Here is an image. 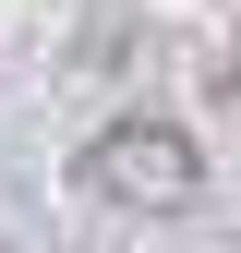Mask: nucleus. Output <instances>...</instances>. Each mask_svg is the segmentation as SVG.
Wrapping results in <instances>:
<instances>
[{
  "instance_id": "nucleus-1",
  "label": "nucleus",
  "mask_w": 241,
  "mask_h": 253,
  "mask_svg": "<svg viewBox=\"0 0 241 253\" xmlns=\"http://www.w3.org/2000/svg\"><path fill=\"white\" fill-rule=\"evenodd\" d=\"M84 193L133 205V217H181L205 193V157H193V133H169V121H109V133L84 145Z\"/></svg>"
},
{
  "instance_id": "nucleus-2",
  "label": "nucleus",
  "mask_w": 241,
  "mask_h": 253,
  "mask_svg": "<svg viewBox=\"0 0 241 253\" xmlns=\"http://www.w3.org/2000/svg\"><path fill=\"white\" fill-rule=\"evenodd\" d=\"M205 97H217V109H229V121H241V37H229V48H217V73H205Z\"/></svg>"
}]
</instances>
